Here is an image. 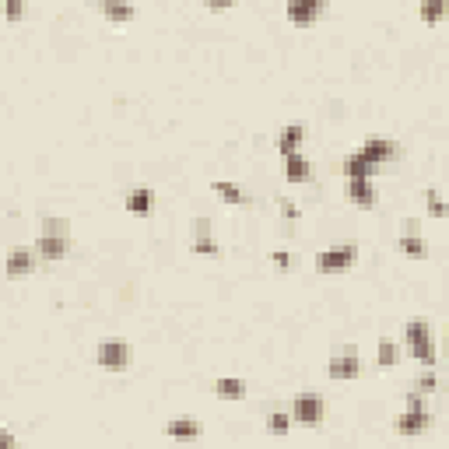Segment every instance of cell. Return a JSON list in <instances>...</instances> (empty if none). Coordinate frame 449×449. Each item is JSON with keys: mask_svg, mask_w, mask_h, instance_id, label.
<instances>
[{"mask_svg": "<svg viewBox=\"0 0 449 449\" xmlns=\"http://www.w3.org/2000/svg\"><path fill=\"white\" fill-rule=\"evenodd\" d=\"M404 340H408V351L421 365H435V337H432L428 320H410L404 330Z\"/></svg>", "mask_w": 449, "mask_h": 449, "instance_id": "1", "label": "cell"}, {"mask_svg": "<svg viewBox=\"0 0 449 449\" xmlns=\"http://www.w3.org/2000/svg\"><path fill=\"white\" fill-rule=\"evenodd\" d=\"M355 260H358V246L337 243V246H327V249L316 256V271H320V274H337V271H348Z\"/></svg>", "mask_w": 449, "mask_h": 449, "instance_id": "2", "label": "cell"}, {"mask_svg": "<svg viewBox=\"0 0 449 449\" xmlns=\"http://www.w3.org/2000/svg\"><path fill=\"white\" fill-rule=\"evenodd\" d=\"M291 421L295 425H302V428H316L320 421H323V397L320 393H298L295 400H291Z\"/></svg>", "mask_w": 449, "mask_h": 449, "instance_id": "3", "label": "cell"}, {"mask_svg": "<svg viewBox=\"0 0 449 449\" xmlns=\"http://www.w3.org/2000/svg\"><path fill=\"white\" fill-rule=\"evenodd\" d=\"M130 355H133L130 344H126V340H116V337L102 340L99 351H95L99 365L106 368V372H126V368H130Z\"/></svg>", "mask_w": 449, "mask_h": 449, "instance_id": "4", "label": "cell"}, {"mask_svg": "<svg viewBox=\"0 0 449 449\" xmlns=\"http://www.w3.org/2000/svg\"><path fill=\"white\" fill-rule=\"evenodd\" d=\"M358 155L365 158L368 165H379L390 162V158H397V141H390V137H368L365 144L358 148Z\"/></svg>", "mask_w": 449, "mask_h": 449, "instance_id": "5", "label": "cell"}, {"mask_svg": "<svg viewBox=\"0 0 449 449\" xmlns=\"http://www.w3.org/2000/svg\"><path fill=\"white\" fill-rule=\"evenodd\" d=\"M4 267H7V274H11V278L32 274V271H36V249H32V246H14V249L7 253Z\"/></svg>", "mask_w": 449, "mask_h": 449, "instance_id": "6", "label": "cell"}, {"mask_svg": "<svg viewBox=\"0 0 449 449\" xmlns=\"http://www.w3.org/2000/svg\"><path fill=\"white\" fill-rule=\"evenodd\" d=\"M358 372H362V358H358V351H351V348L330 358V379H355Z\"/></svg>", "mask_w": 449, "mask_h": 449, "instance_id": "7", "label": "cell"}, {"mask_svg": "<svg viewBox=\"0 0 449 449\" xmlns=\"http://www.w3.org/2000/svg\"><path fill=\"white\" fill-rule=\"evenodd\" d=\"M201 432H204V425H201L197 418H190V414H179V418H172V421L165 425V435H168V439H183V443H186V439H197Z\"/></svg>", "mask_w": 449, "mask_h": 449, "instance_id": "8", "label": "cell"}, {"mask_svg": "<svg viewBox=\"0 0 449 449\" xmlns=\"http://www.w3.org/2000/svg\"><path fill=\"white\" fill-rule=\"evenodd\" d=\"M288 18L295 21V25H309V21H316L320 18V11H323V0H288Z\"/></svg>", "mask_w": 449, "mask_h": 449, "instance_id": "9", "label": "cell"}, {"mask_svg": "<svg viewBox=\"0 0 449 449\" xmlns=\"http://www.w3.org/2000/svg\"><path fill=\"white\" fill-rule=\"evenodd\" d=\"M193 253H201V256H218V239H214L207 218H197V221H193Z\"/></svg>", "mask_w": 449, "mask_h": 449, "instance_id": "10", "label": "cell"}, {"mask_svg": "<svg viewBox=\"0 0 449 449\" xmlns=\"http://www.w3.org/2000/svg\"><path fill=\"white\" fill-rule=\"evenodd\" d=\"M428 425H432V414H428V410H404V414L397 418V432H400V435H421Z\"/></svg>", "mask_w": 449, "mask_h": 449, "instance_id": "11", "label": "cell"}, {"mask_svg": "<svg viewBox=\"0 0 449 449\" xmlns=\"http://www.w3.org/2000/svg\"><path fill=\"white\" fill-rule=\"evenodd\" d=\"M32 249L42 260H64L67 256V236H39V243Z\"/></svg>", "mask_w": 449, "mask_h": 449, "instance_id": "12", "label": "cell"}, {"mask_svg": "<svg viewBox=\"0 0 449 449\" xmlns=\"http://www.w3.org/2000/svg\"><path fill=\"white\" fill-rule=\"evenodd\" d=\"M348 201L355 207L375 204V186H372V179H348Z\"/></svg>", "mask_w": 449, "mask_h": 449, "instance_id": "13", "label": "cell"}, {"mask_svg": "<svg viewBox=\"0 0 449 449\" xmlns=\"http://www.w3.org/2000/svg\"><path fill=\"white\" fill-rule=\"evenodd\" d=\"M309 176H313V165L306 155H285V179L288 183H309Z\"/></svg>", "mask_w": 449, "mask_h": 449, "instance_id": "14", "label": "cell"}, {"mask_svg": "<svg viewBox=\"0 0 449 449\" xmlns=\"http://www.w3.org/2000/svg\"><path fill=\"white\" fill-rule=\"evenodd\" d=\"M302 137H306L302 123H288L285 130L278 133V141H274V144H278V151H281V155H295V151H298V144H302Z\"/></svg>", "mask_w": 449, "mask_h": 449, "instance_id": "15", "label": "cell"}, {"mask_svg": "<svg viewBox=\"0 0 449 449\" xmlns=\"http://www.w3.org/2000/svg\"><path fill=\"white\" fill-rule=\"evenodd\" d=\"M214 397H218V400H243L246 383L236 379V375H221V379L214 383Z\"/></svg>", "mask_w": 449, "mask_h": 449, "instance_id": "16", "label": "cell"}, {"mask_svg": "<svg viewBox=\"0 0 449 449\" xmlns=\"http://www.w3.org/2000/svg\"><path fill=\"white\" fill-rule=\"evenodd\" d=\"M155 204V193L148 190V186H133L130 193H126V211L130 214H148Z\"/></svg>", "mask_w": 449, "mask_h": 449, "instance_id": "17", "label": "cell"}, {"mask_svg": "<svg viewBox=\"0 0 449 449\" xmlns=\"http://www.w3.org/2000/svg\"><path fill=\"white\" fill-rule=\"evenodd\" d=\"M400 249L408 253L410 260H425L428 256V243L418 236V232H404V239H400Z\"/></svg>", "mask_w": 449, "mask_h": 449, "instance_id": "18", "label": "cell"}, {"mask_svg": "<svg viewBox=\"0 0 449 449\" xmlns=\"http://www.w3.org/2000/svg\"><path fill=\"white\" fill-rule=\"evenodd\" d=\"M214 193H218L225 204H243V201H246L243 190H239L236 183H228V179H218V183H214Z\"/></svg>", "mask_w": 449, "mask_h": 449, "instance_id": "19", "label": "cell"}, {"mask_svg": "<svg viewBox=\"0 0 449 449\" xmlns=\"http://www.w3.org/2000/svg\"><path fill=\"white\" fill-rule=\"evenodd\" d=\"M397 358H400V348L393 344V340H379V348H375V362L383 368L397 365Z\"/></svg>", "mask_w": 449, "mask_h": 449, "instance_id": "20", "label": "cell"}, {"mask_svg": "<svg viewBox=\"0 0 449 449\" xmlns=\"http://www.w3.org/2000/svg\"><path fill=\"white\" fill-rule=\"evenodd\" d=\"M288 428H291V414L288 410H271L267 414V432L271 435H285Z\"/></svg>", "mask_w": 449, "mask_h": 449, "instance_id": "21", "label": "cell"}, {"mask_svg": "<svg viewBox=\"0 0 449 449\" xmlns=\"http://www.w3.org/2000/svg\"><path fill=\"white\" fill-rule=\"evenodd\" d=\"M102 14L113 18V21H130V18H133V7H130V4H102Z\"/></svg>", "mask_w": 449, "mask_h": 449, "instance_id": "22", "label": "cell"}, {"mask_svg": "<svg viewBox=\"0 0 449 449\" xmlns=\"http://www.w3.org/2000/svg\"><path fill=\"white\" fill-rule=\"evenodd\" d=\"M42 236H67V218H42Z\"/></svg>", "mask_w": 449, "mask_h": 449, "instance_id": "23", "label": "cell"}, {"mask_svg": "<svg viewBox=\"0 0 449 449\" xmlns=\"http://www.w3.org/2000/svg\"><path fill=\"white\" fill-rule=\"evenodd\" d=\"M435 386H439V379H435V372L428 368V372H425V375L418 379V386H414V393H421V397H425V393H432Z\"/></svg>", "mask_w": 449, "mask_h": 449, "instance_id": "24", "label": "cell"}, {"mask_svg": "<svg viewBox=\"0 0 449 449\" xmlns=\"http://www.w3.org/2000/svg\"><path fill=\"white\" fill-rule=\"evenodd\" d=\"M271 263H274L278 271H288V267H291V253H288V249H278V253H271Z\"/></svg>", "mask_w": 449, "mask_h": 449, "instance_id": "25", "label": "cell"}, {"mask_svg": "<svg viewBox=\"0 0 449 449\" xmlns=\"http://www.w3.org/2000/svg\"><path fill=\"white\" fill-rule=\"evenodd\" d=\"M428 211H432V218H443V201H439V190H428Z\"/></svg>", "mask_w": 449, "mask_h": 449, "instance_id": "26", "label": "cell"}, {"mask_svg": "<svg viewBox=\"0 0 449 449\" xmlns=\"http://www.w3.org/2000/svg\"><path fill=\"white\" fill-rule=\"evenodd\" d=\"M0 449H14V432L11 428H0Z\"/></svg>", "mask_w": 449, "mask_h": 449, "instance_id": "27", "label": "cell"}, {"mask_svg": "<svg viewBox=\"0 0 449 449\" xmlns=\"http://www.w3.org/2000/svg\"><path fill=\"white\" fill-rule=\"evenodd\" d=\"M443 11H446V4H439V0H435V4H428V7L421 11V14H425V18H439Z\"/></svg>", "mask_w": 449, "mask_h": 449, "instance_id": "28", "label": "cell"}, {"mask_svg": "<svg viewBox=\"0 0 449 449\" xmlns=\"http://www.w3.org/2000/svg\"><path fill=\"white\" fill-rule=\"evenodd\" d=\"M18 14H21V4L11 0V4H7V18H18Z\"/></svg>", "mask_w": 449, "mask_h": 449, "instance_id": "29", "label": "cell"}]
</instances>
